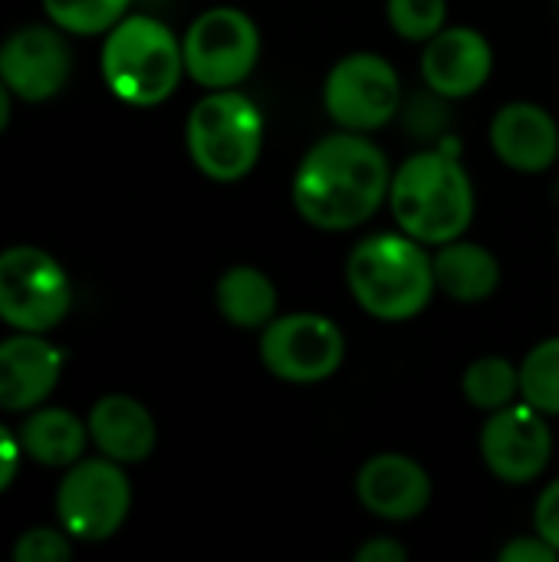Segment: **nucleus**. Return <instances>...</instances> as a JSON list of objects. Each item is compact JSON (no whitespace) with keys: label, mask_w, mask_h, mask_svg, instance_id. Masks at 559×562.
Returning a JSON list of instances; mask_svg holds the SVG:
<instances>
[{"label":"nucleus","mask_w":559,"mask_h":562,"mask_svg":"<svg viewBox=\"0 0 559 562\" xmlns=\"http://www.w3.org/2000/svg\"><path fill=\"white\" fill-rule=\"evenodd\" d=\"M389 158L362 132H339L316 142L297 175L293 204L320 231H353L366 224L389 198Z\"/></svg>","instance_id":"obj_1"},{"label":"nucleus","mask_w":559,"mask_h":562,"mask_svg":"<svg viewBox=\"0 0 559 562\" xmlns=\"http://www.w3.org/2000/svg\"><path fill=\"white\" fill-rule=\"evenodd\" d=\"M389 204L402 234L441 247L468 231L474 217V188L451 155L418 151L392 178Z\"/></svg>","instance_id":"obj_2"},{"label":"nucleus","mask_w":559,"mask_h":562,"mask_svg":"<svg viewBox=\"0 0 559 562\" xmlns=\"http://www.w3.org/2000/svg\"><path fill=\"white\" fill-rule=\"evenodd\" d=\"M346 283L356 303L385 323L418 316L435 293V267L422 240L409 234H376L362 240L346 263Z\"/></svg>","instance_id":"obj_3"},{"label":"nucleus","mask_w":559,"mask_h":562,"mask_svg":"<svg viewBox=\"0 0 559 562\" xmlns=\"http://www.w3.org/2000/svg\"><path fill=\"white\" fill-rule=\"evenodd\" d=\"M185 72L181 40L155 16H122L102 43V79L128 105L165 102Z\"/></svg>","instance_id":"obj_4"},{"label":"nucleus","mask_w":559,"mask_h":562,"mask_svg":"<svg viewBox=\"0 0 559 562\" xmlns=\"http://www.w3.org/2000/svg\"><path fill=\"white\" fill-rule=\"evenodd\" d=\"M188 155L211 181H241L260 158V109L237 89H211L188 115Z\"/></svg>","instance_id":"obj_5"},{"label":"nucleus","mask_w":559,"mask_h":562,"mask_svg":"<svg viewBox=\"0 0 559 562\" xmlns=\"http://www.w3.org/2000/svg\"><path fill=\"white\" fill-rule=\"evenodd\" d=\"M72 306L66 270L40 247H7L0 254V319L16 333H49Z\"/></svg>","instance_id":"obj_6"},{"label":"nucleus","mask_w":559,"mask_h":562,"mask_svg":"<svg viewBox=\"0 0 559 562\" xmlns=\"http://www.w3.org/2000/svg\"><path fill=\"white\" fill-rule=\"evenodd\" d=\"M132 487L119 461L89 458L69 464L66 477L56 491V517L59 527L82 543L109 540L128 517Z\"/></svg>","instance_id":"obj_7"},{"label":"nucleus","mask_w":559,"mask_h":562,"mask_svg":"<svg viewBox=\"0 0 559 562\" xmlns=\"http://www.w3.org/2000/svg\"><path fill=\"white\" fill-rule=\"evenodd\" d=\"M185 72L204 89L241 86L260 56L257 23L237 7L204 10L181 40Z\"/></svg>","instance_id":"obj_8"},{"label":"nucleus","mask_w":559,"mask_h":562,"mask_svg":"<svg viewBox=\"0 0 559 562\" xmlns=\"http://www.w3.org/2000/svg\"><path fill=\"white\" fill-rule=\"evenodd\" d=\"M346 359L343 329L320 313L273 316L260 336V362L270 375L293 385H316L339 372Z\"/></svg>","instance_id":"obj_9"},{"label":"nucleus","mask_w":559,"mask_h":562,"mask_svg":"<svg viewBox=\"0 0 559 562\" xmlns=\"http://www.w3.org/2000/svg\"><path fill=\"white\" fill-rule=\"evenodd\" d=\"M402 99V82L395 66L379 53H349L343 56L323 86V105L329 119L346 132L382 128Z\"/></svg>","instance_id":"obj_10"},{"label":"nucleus","mask_w":559,"mask_h":562,"mask_svg":"<svg viewBox=\"0 0 559 562\" xmlns=\"http://www.w3.org/2000/svg\"><path fill=\"white\" fill-rule=\"evenodd\" d=\"M481 458L488 471L504 484H530L554 458V435L547 415L530 402L504 405L491 412L481 431Z\"/></svg>","instance_id":"obj_11"},{"label":"nucleus","mask_w":559,"mask_h":562,"mask_svg":"<svg viewBox=\"0 0 559 562\" xmlns=\"http://www.w3.org/2000/svg\"><path fill=\"white\" fill-rule=\"evenodd\" d=\"M72 72V49L59 26H23L0 43V79L23 102L53 99Z\"/></svg>","instance_id":"obj_12"},{"label":"nucleus","mask_w":559,"mask_h":562,"mask_svg":"<svg viewBox=\"0 0 559 562\" xmlns=\"http://www.w3.org/2000/svg\"><path fill=\"white\" fill-rule=\"evenodd\" d=\"M494 66L491 43L484 33L471 26H445L438 30L422 53V76L428 89H435L445 99H465L474 95Z\"/></svg>","instance_id":"obj_13"},{"label":"nucleus","mask_w":559,"mask_h":562,"mask_svg":"<svg viewBox=\"0 0 559 562\" xmlns=\"http://www.w3.org/2000/svg\"><path fill=\"white\" fill-rule=\"evenodd\" d=\"M356 494L372 517L402 524L425 514L432 501V477L409 454H376L359 468Z\"/></svg>","instance_id":"obj_14"},{"label":"nucleus","mask_w":559,"mask_h":562,"mask_svg":"<svg viewBox=\"0 0 559 562\" xmlns=\"http://www.w3.org/2000/svg\"><path fill=\"white\" fill-rule=\"evenodd\" d=\"M63 372V352L43 333H16L0 342V408L33 412L49 398Z\"/></svg>","instance_id":"obj_15"},{"label":"nucleus","mask_w":559,"mask_h":562,"mask_svg":"<svg viewBox=\"0 0 559 562\" xmlns=\"http://www.w3.org/2000/svg\"><path fill=\"white\" fill-rule=\"evenodd\" d=\"M491 148L507 168L521 175H540L559 158L557 119L544 105L511 102L491 122Z\"/></svg>","instance_id":"obj_16"},{"label":"nucleus","mask_w":559,"mask_h":562,"mask_svg":"<svg viewBox=\"0 0 559 562\" xmlns=\"http://www.w3.org/2000/svg\"><path fill=\"white\" fill-rule=\"evenodd\" d=\"M89 438L96 441V448L119 461V464H138L155 451L158 431H155V418L148 415V408L128 395H105L92 405L89 412Z\"/></svg>","instance_id":"obj_17"},{"label":"nucleus","mask_w":559,"mask_h":562,"mask_svg":"<svg viewBox=\"0 0 559 562\" xmlns=\"http://www.w3.org/2000/svg\"><path fill=\"white\" fill-rule=\"evenodd\" d=\"M435 283L458 303H484L501 286V263L497 257L468 240H448L432 257Z\"/></svg>","instance_id":"obj_18"},{"label":"nucleus","mask_w":559,"mask_h":562,"mask_svg":"<svg viewBox=\"0 0 559 562\" xmlns=\"http://www.w3.org/2000/svg\"><path fill=\"white\" fill-rule=\"evenodd\" d=\"M20 448L43 468H69L82 458L89 441V425L63 408H40L20 428Z\"/></svg>","instance_id":"obj_19"},{"label":"nucleus","mask_w":559,"mask_h":562,"mask_svg":"<svg viewBox=\"0 0 559 562\" xmlns=\"http://www.w3.org/2000/svg\"><path fill=\"white\" fill-rule=\"evenodd\" d=\"M221 316L237 329H264L277 316V286L257 267H231L214 286Z\"/></svg>","instance_id":"obj_20"},{"label":"nucleus","mask_w":559,"mask_h":562,"mask_svg":"<svg viewBox=\"0 0 559 562\" xmlns=\"http://www.w3.org/2000/svg\"><path fill=\"white\" fill-rule=\"evenodd\" d=\"M461 385H465V398L474 408L497 412L521 395V369H514L501 356H484V359L468 366Z\"/></svg>","instance_id":"obj_21"},{"label":"nucleus","mask_w":559,"mask_h":562,"mask_svg":"<svg viewBox=\"0 0 559 562\" xmlns=\"http://www.w3.org/2000/svg\"><path fill=\"white\" fill-rule=\"evenodd\" d=\"M128 3L132 0H43V10L63 33L96 36L109 33L125 16Z\"/></svg>","instance_id":"obj_22"},{"label":"nucleus","mask_w":559,"mask_h":562,"mask_svg":"<svg viewBox=\"0 0 559 562\" xmlns=\"http://www.w3.org/2000/svg\"><path fill=\"white\" fill-rule=\"evenodd\" d=\"M521 395L544 415H559V336L534 346L521 362Z\"/></svg>","instance_id":"obj_23"},{"label":"nucleus","mask_w":559,"mask_h":562,"mask_svg":"<svg viewBox=\"0 0 559 562\" xmlns=\"http://www.w3.org/2000/svg\"><path fill=\"white\" fill-rule=\"evenodd\" d=\"M385 13L399 36L412 43H428L438 30H445L448 0H389Z\"/></svg>","instance_id":"obj_24"},{"label":"nucleus","mask_w":559,"mask_h":562,"mask_svg":"<svg viewBox=\"0 0 559 562\" xmlns=\"http://www.w3.org/2000/svg\"><path fill=\"white\" fill-rule=\"evenodd\" d=\"M66 530H49V527H33L26 530L16 547H13V560L16 562H69L72 560V547L66 540Z\"/></svg>","instance_id":"obj_25"},{"label":"nucleus","mask_w":559,"mask_h":562,"mask_svg":"<svg viewBox=\"0 0 559 562\" xmlns=\"http://www.w3.org/2000/svg\"><path fill=\"white\" fill-rule=\"evenodd\" d=\"M501 562H557L559 553L537 533V537H517L511 540L501 553H497Z\"/></svg>","instance_id":"obj_26"},{"label":"nucleus","mask_w":559,"mask_h":562,"mask_svg":"<svg viewBox=\"0 0 559 562\" xmlns=\"http://www.w3.org/2000/svg\"><path fill=\"white\" fill-rule=\"evenodd\" d=\"M534 524H537V533L559 553V481H554L540 494L537 510H534Z\"/></svg>","instance_id":"obj_27"},{"label":"nucleus","mask_w":559,"mask_h":562,"mask_svg":"<svg viewBox=\"0 0 559 562\" xmlns=\"http://www.w3.org/2000/svg\"><path fill=\"white\" fill-rule=\"evenodd\" d=\"M20 454H23L20 438H13V431L0 425V494L13 484L20 471Z\"/></svg>","instance_id":"obj_28"},{"label":"nucleus","mask_w":559,"mask_h":562,"mask_svg":"<svg viewBox=\"0 0 559 562\" xmlns=\"http://www.w3.org/2000/svg\"><path fill=\"white\" fill-rule=\"evenodd\" d=\"M409 560V550L399 543V540H389V537H379V540H369L366 547L356 550V562H405Z\"/></svg>","instance_id":"obj_29"},{"label":"nucleus","mask_w":559,"mask_h":562,"mask_svg":"<svg viewBox=\"0 0 559 562\" xmlns=\"http://www.w3.org/2000/svg\"><path fill=\"white\" fill-rule=\"evenodd\" d=\"M10 109H13V92H10V86L0 79V132H3L7 122H10Z\"/></svg>","instance_id":"obj_30"}]
</instances>
